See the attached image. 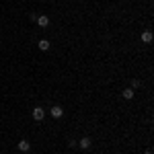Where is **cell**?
Listing matches in <instances>:
<instances>
[{
  "label": "cell",
  "mask_w": 154,
  "mask_h": 154,
  "mask_svg": "<svg viewBox=\"0 0 154 154\" xmlns=\"http://www.w3.org/2000/svg\"><path fill=\"white\" fill-rule=\"evenodd\" d=\"M144 154H152V150H146V152H144Z\"/></svg>",
  "instance_id": "cell-10"
},
{
  "label": "cell",
  "mask_w": 154,
  "mask_h": 154,
  "mask_svg": "<svg viewBox=\"0 0 154 154\" xmlns=\"http://www.w3.org/2000/svg\"><path fill=\"white\" fill-rule=\"evenodd\" d=\"M37 23H39V27H48L49 25V17H45V14L37 17Z\"/></svg>",
  "instance_id": "cell-4"
},
{
  "label": "cell",
  "mask_w": 154,
  "mask_h": 154,
  "mask_svg": "<svg viewBox=\"0 0 154 154\" xmlns=\"http://www.w3.org/2000/svg\"><path fill=\"white\" fill-rule=\"evenodd\" d=\"M37 48L41 49V51H48V49H49V41H48V39H41V41L37 43Z\"/></svg>",
  "instance_id": "cell-6"
},
{
  "label": "cell",
  "mask_w": 154,
  "mask_h": 154,
  "mask_svg": "<svg viewBox=\"0 0 154 154\" xmlns=\"http://www.w3.org/2000/svg\"><path fill=\"white\" fill-rule=\"evenodd\" d=\"M123 97H125V99H134V88H125V91H123Z\"/></svg>",
  "instance_id": "cell-8"
},
{
  "label": "cell",
  "mask_w": 154,
  "mask_h": 154,
  "mask_svg": "<svg viewBox=\"0 0 154 154\" xmlns=\"http://www.w3.org/2000/svg\"><path fill=\"white\" fill-rule=\"evenodd\" d=\"M49 113H51V117H62V115H64V109H62V107L60 105H56V107H51V111H49Z\"/></svg>",
  "instance_id": "cell-2"
},
{
  "label": "cell",
  "mask_w": 154,
  "mask_h": 154,
  "mask_svg": "<svg viewBox=\"0 0 154 154\" xmlns=\"http://www.w3.org/2000/svg\"><path fill=\"white\" fill-rule=\"evenodd\" d=\"M29 148H31V146H29L27 140H21V142H19V150H21V152H27Z\"/></svg>",
  "instance_id": "cell-7"
},
{
  "label": "cell",
  "mask_w": 154,
  "mask_h": 154,
  "mask_svg": "<svg viewBox=\"0 0 154 154\" xmlns=\"http://www.w3.org/2000/svg\"><path fill=\"white\" fill-rule=\"evenodd\" d=\"M152 31H144V33H142V41H144V43H152Z\"/></svg>",
  "instance_id": "cell-5"
},
{
  "label": "cell",
  "mask_w": 154,
  "mask_h": 154,
  "mask_svg": "<svg viewBox=\"0 0 154 154\" xmlns=\"http://www.w3.org/2000/svg\"><path fill=\"white\" fill-rule=\"evenodd\" d=\"M43 117H45V111H43L41 107H35V109H33V119H35V121H41Z\"/></svg>",
  "instance_id": "cell-1"
},
{
  "label": "cell",
  "mask_w": 154,
  "mask_h": 154,
  "mask_svg": "<svg viewBox=\"0 0 154 154\" xmlns=\"http://www.w3.org/2000/svg\"><path fill=\"white\" fill-rule=\"evenodd\" d=\"M140 80H138V78H134V80H131V88H138V86H140Z\"/></svg>",
  "instance_id": "cell-9"
},
{
  "label": "cell",
  "mask_w": 154,
  "mask_h": 154,
  "mask_svg": "<svg viewBox=\"0 0 154 154\" xmlns=\"http://www.w3.org/2000/svg\"><path fill=\"white\" fill-rule=\"evenodd\" d=\"M91 138H88V136H84L82 140H80V142H78V146H80V148H82V150H88V148H91Z\"/></svg>",
  "instance_id": "cell-3"
}]
</instances>
